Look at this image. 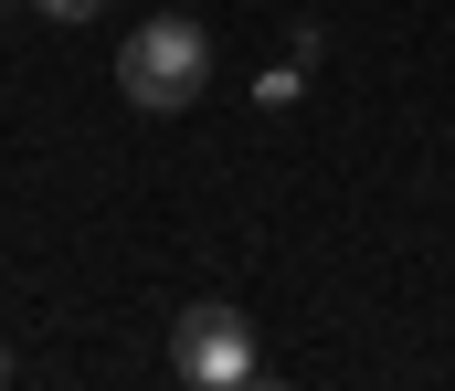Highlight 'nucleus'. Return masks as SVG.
Masks as SVG:
<instances>
[{
    "label": "nucleus",
    "instance_id": "4",
    "mask_svg": "<svg viewBox=\"0 0 455 391\" xmlns=\"http://www.w3.org/2000/svg\"><path fill=\"white\" fill-rule=\"evenodd\" d=\"M0 381H11V349H0Z\"/></svg>",
    "mask_w": 455,
    "mask_h": 391
},
{
    "label": "nucleus",
    "instance_id": "2",
    "mask_svg": "<svg viewBox=\"0 0 455 391\" xmlns=\"http://www.w3.org/2000/svg\"><path fill=\"white\" fill-rule=\"evenodd\" d=\"M170 371L191 391H243L265 360H254V317L223 307V296H202V307H180V328H170Z\"/></svg>",
    "mask_w": 455,
    "mask_h": 391
},
{
    "label": "nucleus",
    "instance_id": "1",
    "mask_svg": "<svg viewBox=\"0 0 455 391\" xmlns=\"http://www.w3.org/2000/svg\"><path fill=\"white\" fill-rule=\"evenodd\" d=\"M116 85H127V106H148V117H180V106L212 85V32H202L191 11H159V21H138V32H127V53H116Z\"/></svg>",
    "mask_w": 455,
    "mask_h": 391
},
{
    "label": "nucleus",
    "instance_id": "3",
    "mask_svg": "<svg viewBox=\"0 0 455 391\" xmlns=\"http://www.w3.org/2000/svg\"><path fill=\"white\" fill-rule=\"evenodd\" d=\"M32 11H53V21H96L107 0H32Z\"/></svg>",
    "mask_w": 455,
    "mask_h": 391
}]
</instances>
